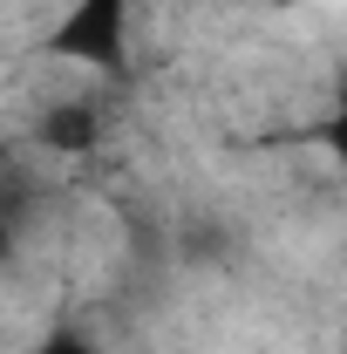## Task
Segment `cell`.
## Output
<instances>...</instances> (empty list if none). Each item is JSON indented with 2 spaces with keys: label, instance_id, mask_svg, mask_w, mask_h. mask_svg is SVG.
I'll return each instance as SVG.
<instances>
[{
  "label": "cell",
  "instance_id": "cell-3",
  "mask_svg": "<svg viewBox=\"0 0 347 354\" xmlns=\"http://www.w3.org/2000/svg\"><path fill=\"white\" fill-rule=\"evenodd\" d=\"M35 354H95V348H88L82 334H55V341H41Z\"/></svg>",
  "mask_w": 347,
  "mask_h": 354
},
{
  "label": "cell",
  "instance_id": "cell-2",
  "mask_svg": "<svg viewBox=\"0 0 347 354\" xmlns=\"http://www.w3.org/2000/svg\"><path fill=\"white\" fill-rule=\"evenodd\" d=\"M35 136H41L48 150H68V157H82V150H95V136H102V109H95L88 95L48 102L41 123H35Z\"/></svg>",
  "mask_w": 347,
  "mask_h": 354
},
{
  "label": "cell",
  "instance_id": "cell-4",
  "mask_svg": "<svg viewBox=\"0 0 347 354\" xmlns=\"http://www.w3.org/2000/svg\"><path fill=\"white\" fill-rule=\"evenodd\" d=\"M14 245H21V232H14V218H7V205H0V266L14 259Z\"/></svg>",
  "mask_w": 347,
  "mask_h": 354
},
{
  "label": "cell",
  "instance_id": "cell-1",
  "mask_svg": "<svg viewBox=\"0 0 347 354\" xmlns=\"http://www.w3.org/2000/svg\"><path fill=\"white\" fill-rule=\"evenodd\" d=\"M48 55L82 75H123L130 62V0H68V14L48 28Z\"/></svg>",
  "mask_w": 347,
  "mask_h": 354
}]
</instances>
